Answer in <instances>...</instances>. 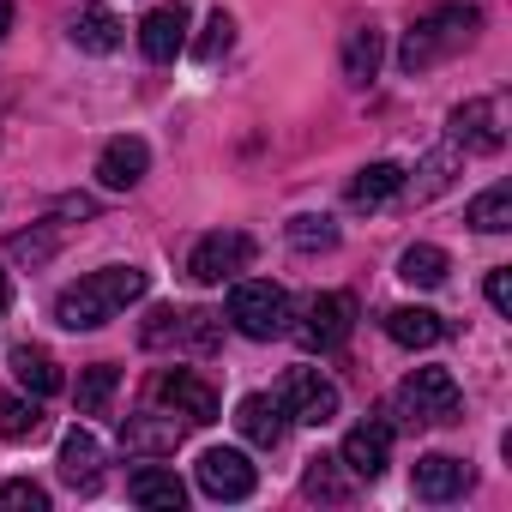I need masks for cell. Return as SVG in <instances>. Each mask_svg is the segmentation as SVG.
Listing matches in <instances>:
<instances>
[{"mask_svg":"<svg viewBox=\"0 0 512 512\" xmlns=\"http://www.w3.org/2000/svg\"><path fill=\"white\" fill-rule=\"evenodd\" d=\"M145 290H151V278H145L139 266H103L97 278H85V284L61 290L55 320H61L67 332H97V326H109L121 308H133Z\"/></svg>","mask_w":512,"mask_h":512,"instance_id":"obj_1","label":"cell"},{"mask_svg":"<svg viewBox=\"0 0 512 512\" xmlns=\"http://www.w3.org/2000/svg\"><path fill=\"white\" fill-rule=\"evenodd\" d=\"M470 37H476V7H434L428 19H416V25L404 31V43H398V67L416 79V73L440 67L446 55L470 49Z\"/></svg>","mask_w":512,"mask_h":512,"instance_id":"obj_2","label":"cell"},{"mask_svg":"<svg viewBox=\"0 0 512 512\" xmlns=\"http://www.w3.org/2000/svg\"><path fill=\"white\" fill-rule=\"evenodd\" d=\"M229 326L253 344H272L290 332V290L272 278H241L229 290Z\"/></svg>","mask_w":512,"mask_h":512,"instance_id":"obj_3","label":"cell"},{"mask_svg":"<svg viewBox=\"0 0 512 512\" xmlns=\"http://www.w3.org/2000/svg\"><path fill=\"white\" fill-rule=\"evenodd\" d=\"M464 398H458V380L446 368H416L404 386H398V416L410 428H440V422H458Z\"/></svg>","mask_w":512,"mask_h":512,"instance_id":"obj_4","label":"cell"},{"mask_svg":"<svg viewBox=\"0 0 512 512\" xmlns=\"http://www.w3.org/2000/svg\"><path fill=\"white\" fill-rule=\"evenodd\" d=\"M247 260H253V235H241V229H211V235H199V247L187 253V278L193 284H229L235 272H247Z\"/></svg>","mask_w":512,"mask_h":512,"instance_id":"obj_5","label":"cell"},{"mask_svg":"<svg viewBox=\"0 0 512 512\" xmlns=\"http://www.w3.org/2000/svg\"><path fill=\"white\" fill-rule=\"evenodd\" d=\"M278 404L290 410V422H308V428H326V422H338V386L320 374V368H290L284 380H278Z\"/></svg>","mask_w":512,"mask_h":512,"instance_id":"obj_6","label":"cell"},{"mask_svg":"<svg viewBox=\"0 0 512 512\" xmlns=\"http://www.w3.org/2000/svg\"><path fill=\"white\" fill-rule=\"evenodd\" d=\"M350 332H356V296H344V290L314 296L308 314H302V326H296V338H302L308 350H320V356H326V350H344Z\"/></svg>","mask_w":512,"mask_h":512,"instance_id":"obj_7","label":"cell"},{"mask_svg":"<svg viewBox=\"0 0 512 512\" xmlns=\"http://www.w3.org/2000/svg\"><path fill=\"white\" fill-rule=\"evenodd\" d=\"M151 392H157V404H163V410H175L187 428H205V422H217V392H211L199 374H187V368H163Z\"/></svg>","mask_w":512,"mask_h":512,"instance_id":"obj_8","label":"cell"},{"mask_svg":"<svg viewBox=\"0 0 512 512\" xmlns=\"http://www.w3.org/2000/svg\"><path fill=\"white\" fill-rule=\"evenodd\" d=\"M187 440V422L175 410H139L121 422V452L127 458H169Z\"/></svg>","mask_w":512,"mask_h":512,"instance_id":"obj_9","label":"cell"},{"mask_svg":"<svg viewBox=\"0 0 512 512\" xmlns=\"http://www.w3.org/2000/svg\"><path fill=\"white\" fill-rule=\"evenodd\" d=\"M253 482H260V470L247 464V452H235V446L199 452V488H205L211 500H247Z\"/></svg>","mask_w":512,"mask_h":512,"instance_id":"obj_10","label":"cell"},{"mask_svg":"<svg viewBox=\"0 0 512 512\" xmlns=\"http://www.w3.org/2000/svg\"><path fill=\"white\" fill-rule=\"evenodd\" d=\"M187 25H193V13L181 7V0H169V7H151L145 25H139V49H145V61H175V55L187 49Z\"/></svg>","mask_w":512,"mask_h":512,"instance_id":"obj_11","label":"cell"},{"mask_svg":"<svg viewBox=\"0 0 512 512\" xmlns=\"http://www.w3.org/2000/svg\"><path fill=\"white\" fill-rule=\"evenodd\" d=\"M145 169H151V145L145 139H109L103 145V157H97V181L109 187V193H133L139 181H145Z\"/></svg>","mask_w":512,"mask_h":512,"instance_id":"obj_12","label":"cell"},{"mask_svg":"<svg viewBox=\"0 0 512 512\" xmlns=\"http://www.w3.org/2000/svg\"><path fill=\"white\" fill-rule=\"evenodd\" d=\"M235 428L253 440V446H284V434H290V410L278 404V392L266 398V392H247L241 404H235Z\"/></svg>","mask_w":512,"mask_h":512,"instance_id":"obj_13","label":"cell"},{"mask_svg":"<svg viewBox=\"0 0 512 512\" xmlns=\"http://www.w3.org/2000/svg\"><path fill=\"white\" fill-rule=\"evenodd\" d=\"M338 458H344L350 476L374 482V476L386 470V458H392V428H386V422H362V428H350L344 446H338Z\"/></svg>","mask_w":512,"mask_h":512,"instance_id":"obj_14","label":"cell"},{"mask_svg":"<svg viewBox=\"0 0 512 512\" xmlns=\"http://www.w3.org/2000/svg\"><path fill=\"white\" fill-rule=\"evenodd\" d=\"M500 109L488 103V97H470V103H458L452 109V145H464V151H500Z\"/></svg>","mask_w":512,"mask_h":512,"instance_id":"obj_15","label":"cell"},{"mask_svg":"<svg viewBox=\"0 0 512 512\" xmlns=\"http://www.w3.org/2000/svg\"><path fill=\"white\" fill-rule=\"evenodd\" d=\"M416 500H458L464 488H470V464H458V458H446V452H428V458H416Z\"/></svg>","mask_w":512,"mask_h":512,"instance_id":"obj_16","label":"cell"},{"mask_svg":"<svg viewBox=\"0 0 512 512\" xmlns=\"http://www.w3.org/2000/svg\"><path fill=\"white\" fill-rule=\"evenodd\" d=\"M386 338L404 344V350H434L446 338V320L434 308H392L386 314Z\"/></svg>","mask_w":512,"mask_h":512,"instance_id":"obj_17","label":"cell"},{"mask_svg":"<svg viewBox=\"0 0 512 512\" xmlns=\"http://www.w3.org/2000/svg\"><path fill=\"white\" fill-rule=\"evenodd\" d=\"M61 476H67L73 488H97V482H103V446H97L91 428H73V434L61 440Z\"/></svg>","mask_w":512,"mask_h":512,"instance_id":"obj_18","label":"cell"},{"mask_svg":"<svg viewBox=\"0 0 512 512\" xmlns=\"http://www.w3.org/2000/svg\"><path fill=\"white\" fill-rule=\"evenodd\" d=\"M7 368H13V380H19L31 398H55V392H61V362H55L49 350H31V344H19V350L7 356Z\"/></svg>","mask_w":512,"mask_h":512,"instance_id":"obj_19","label":"cell"},{"mask_svg":"<svg viewBox=\"0 0 512 512\" xmlns=\"http://www.w3.org/2000/svg\"><path fill=\"white\" fill-rule=\"evenodd\" d=\"M73 43H79L85 55H115V49L127 43V25H121L109 7H85V13L73 19Z\"/></svg>","mask_w":512,"mask_h":512,"instance_id":"obj_20","label":"cell"},{"mask_svg":"<svg viewBox=\"0 0 512 512\" xmlns=\"http://www.w3.org/2000/svg\"><path fill=\"white\" fill-rule=\"evenodd\" d=\"M380 61H386V37H380L374 25H356V31L344 37V79H350V85H374Z\"/></svg>","mask_w":512,"mask_h":512,"instance_id":"obj_21","label":"cell"},{"mask_svg":"<svg viewBox=\"0 0 512 512\" xmlns=\"http://www.w3.org/2000/svg\"><path fill=\"white\" fill-rule=\"evenodd\" d=\"M404 193V169L398 163H368V169H356V181H350V205L356 211H374V205H386V199H398Z\"/></svg>","mask_w":512,"mask_h":512,"instance_id":"obj_22","label":"cell"},{"mask_svg":"<svg viewBox=\"0 0 512 512\" xmlns=\"http://www.w3.org/2000/svg\"><path fill=\"white\" fill-rule=\"evenodd\" d=\"M446 272H452V260H446L440 247H428V241L404 247V260H398V278H404L410 290H440V284H446Z\"/></svg>","mask_w":512,"mask_h":512,"instance_id":"obj_23","label":"cell"},{"mask_svg":"<svg viewBox=\"0 0 512 512\" xmlns=\"http://www.w3.org/2000/svg\"><path fill=\"white\" fill-rule=\"evenodd\" d=\"M127 494H133L139 506H169V512H175V506H187V482H181L175 470H157V464H151V470H133Z\"/></svg>","mask_w":512,"mask_h":512,"instance_id":"obj_24","label":"cell"},{"mask_svg":"<svg viewBox=\"0 0 512 512\" xmlns=\"http://www.w3.org/2000/svg\"><path fill=\"white\" fill-rule=\"evenodd\" d=\"M452 175H458V145H440V151H428V157L416 163V181L404 175V193L434 199V193H446V187H452Z\"/></svg>","mask_w":512,"mask_h":512,"instance_id":"obj_25","label":"cell"},{"mask_svg":"<svg viewBox=\"0 0 512 512\" xmlns=\"http://www.w3.org/2000/svg\"><path fill=\"white\" fill-rule=\"evenodd\" d=\"M49 428V416H43V404L37 398H13V392H0V434H7V440H37Z\"/></svg>","mask_w":512,"mask_h":512,"instance_id":"obj_26","label":"cell"},{"mask_svg":"<svg viewBox=\"0 0 512 512\" xmlns=\"http://www.w3.org/2000/svg\"><path fill=\"white\" fill-rule=\"evenodd\" d=\"M115 392H121V368L115 362H97V368H85L79 374V416H103L109 404H115Z\"/></svg>","mask_w":512,"mask_h":512,"instance_id":"obj_27","label":"cell"},{"mask_svg":"<svg viewBox=\"0 0 512 512\" xmlns=\"http://www.w3.org/2000/svg\"><path fill=\"white\" fill-rule=\"evenodd\" d=\"M464 223H470V229H482V235H500V229H512V187L500 181V187L476 193V199H470V211H464Z\"/></svg>","mask_w":512,"mask_h":512,"instance_id":"obj_28","label":"cell"},{"mask_svg":"<svg viewBox=\"0 0 512 512\" xmlns=\"http://www.w3.org/2000/svg\"><path fill=\"white\" fill-rule=\"evenodd\" d=\"M55 247H61V229H55V223H37V229H25V235L7 241V253H13L19 266H31V272L55 260Z\"/></svg>","mask_w":512,"mask_h":512,"instance_id":"obj_29","label":"cell"},{"mask_svg":"<svg viewBox=\"0 0 512 512\" xmlns=\"http://www.w3.org/2000/svg\"><path fill=\"white\" fill-rule=\"evenodd\" d=\"M302 488H308L314 500H350L344 458H308V470H302Z\"/></svg>","mask_w":512,"mask_h":512,"instance_id":"obj_30","label":"cell"},{"mask_svg":"<svg viewBox=\"0 0 512 512\" xmlns=\"http://www.w3.org/2000/svg\"><path fill=\"white\" fill-rule=\"evenodd\" d=\"M284 235H290L296 253H326V247H338V223H332V217H314V211H308V217H290Z\"/></svg>","mask_w":512,"mask_h":512,"instance_id":"obj_31","label":"cell"},{"mask_svg":"<svg viewBox=\"0 0 512 512\" xmlns=\"http://www.w3.org/2000/svg\"><path fill=\"white\" fill-rule=\"evenodd\" d=\"M0 512H49V488L19 476V482H0Z\"/></svg>","mask_w":512,"mask_h":512,"instance_id":"obj_32","label":"cell"},{"mask_svg":"<svg viewBox=\"0 0 512 512\" xmlns=\"http://www.w3.org/2000/svg\"><path fill=\"white\" fill-rule=\"evenodd\" d=\"M229 43H235V19H229V13H211V19H205V37L193 43V55H199V61H217V55H229Z\"/></svg>","mask_w":512,"mask_h":512,"instance_id":"obj_33","label":"cell"},{"mask_svg":"<svg viewBox=\"0 0 512 512\" xmlns=\"http://www.w3.org/2000/svg\"><path fill=\"white\" fill-rule=\"evenodd\" d=\"M139 344H145V350L181 344V314H175V308H151V320L139 326Z\"/></svg>","mask_w":512,"mask_h":512,"instance_id":"obj_34","label":"cell"},{"mask_svg":"<svg viewBox=\"0 0 512 512\" xmlns=\"http://www.w3.org/2000/svg\"><path fill=\"white\" fill-rule=\"evenodd\" d=\"M488 302H494L500 314H512V272H506V266L488 272Z\"/></svg>","mask_w":512,"mask_h":512,"instance_id":"obj_35","label":"cell"},{"mask_svg":"<svg viewBox=\"0 0 512 512\" xmlns=\"http://www.w3.org/2000/svg\"><path fill=\"white\" fill-rule=\"evenodd\" d=\"M55 211H61V217H97V199H91V193H67Z\"/></svg>","mask_w":512,"mask_h":512,"instance_id":"obj_36","label":"cell"},{"mask_svg":"<svg viewBox=\"0 0 512 512\" xmlns=\"http://www.w3.org/2000/svg\"><path fill=\"white\" fill-rule=\"evenodd\" d=\"M7 31H13V0H0V43H7Z\"/></svg>","mask_w":512,"mask_h":512,"instance_id":"obj_37","label":"cell"},{"mask_svg":"<svg viewBox=\"0 0 512 512\" xmlns=\"http://www.w3.org/2000/svg\"><path fill=\"white\" fill-rule=\"evenodd\" d=\"M7 302H13V290H7V272H0V314H7Z\"/></svg>","mask_w":512,"mask_h":512,"instance_id":"obj_38","label":"cell"}]
</instances>
